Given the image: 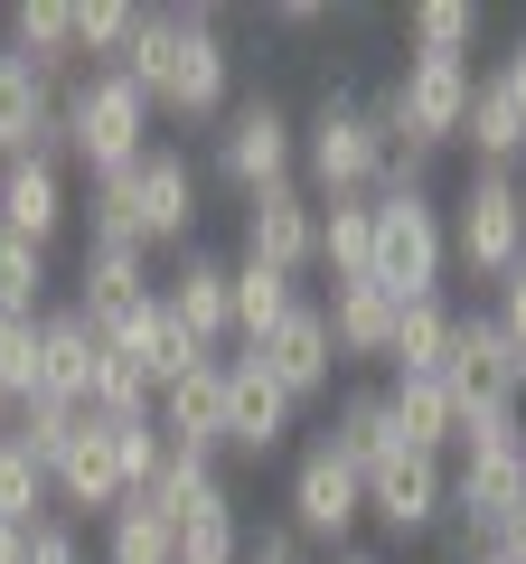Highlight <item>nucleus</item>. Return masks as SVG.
Here are the masks:
<instances>
[{"instance_id":"4","label":"nucleus","mask_w":526,"mask_h":564,"mask_svg":"<svg viewBox=\"0 0 526 564\" xmlns=\"http://www.w3.org/2000/svg\"><path fill=\"white\" fill-rule=\"evenodd\" d=\"M376 292H395V302H432L442 292V273H451V217L432 207V188H414V180H385L376 198Z\"/></svg>"},{"instance_id":"13","label":"nucleus","mask_w":526,"mask_h":564,"mask_svg":"<svg viewBox=\"0 0 526 564\" xmlns=\"http://www.w3.org/2000/svg\"><path fill=\"white\" fill-rule=\"evenodd\" d=\"M0 161H66L57 141V85L0 39Z\"/></svg>"},{"instance_id":"41","label":"nucleus","mask_w":526,"mask_h":564,"mask_svg":"<svg viewBox=\"0 0 526 564\" xmlns=\"http://www.w3.org/2000/svg\"><path fill=\"white\" fill-rule=\"evenodd\" d=\"M489 321H498L507 339L526 348V263H517V273H507V282H489Z\"/></svg>"},{"instance_id":"48","label":"nucleus","mask_w":526,"mask_h":564,"mask_svg":"<svg viewBox=\"0 0 526 564\" xmlns=\"http://www.w3.org/2000/svg\"><path fill=\"white\" fill-rule=\"evenodd\" d=\"M517 414H526V395H517Z\"/></svg>"},{"instance_id":"5","label":"nucleus","mask_w":526,"mask_h":564,"mask_svg":"<svg viewBox=\"0 0 526 564\" xmlns=\"http://www.w3.org/2000/svg\"><path fill=\"white\" fill-rule=\"evenodd\" d=\"M442 217H451V263H461V273L507 282V273L526 263V198H517V180H507V170H480V180H470Z\"/></svg>"},{"instance_id":"14","label":"nucleus","mask_w":526,"mask_h":564,"mask_svg":"<svg viewBox=\"0 0 526 564\" xmlns=\"http://www.w3.org/2000/svg\"><path fill=\"white\" fill-rule=\"evenodd\" d=\"M161 311L207 348V358H217V348L235 339V263H217V254H198V245H188V254L161 273Z\"/></svg>"},{"instance_id":"12","label":"nucleus","mask_w":526,"mask_h":564,"mask_svg":"<svg viewBox=\"0 0 526 564\" xmlns=\"http://www.w3.org/2000/svg\"><path fill=\"white\" fill-rule=\"evenodd\" d=\"M292 414H302V404L283 395V377H273L254 348H235V358H226V452L273 462V452L292 443Z\"/></svg>"},{"instance_id":"47","label":"nucleus","mask_w":526,"mask_h":564,"mask_svg":"<svg viewBox=\"0 0 526 564\" xmlns=\"http://www.w3.org/2000/svg\"><path fill=\"white\" fill-rule=\"evenodd\" d=\"M480 564H507V555H480Z\"/></svg>"},{"instance_id":"26","label":"nucleus","mask_w":526,"mask_h":564,"mask_svg":"<svg viewBox=\"0 0 526 564\" xmlns=\"http://www.w3.org/2000/svg\"><path fill=\"white\" fill-rule=\"evenodd\" d=\"M244 555V518H235V489L207 480L198 499L179 508V564H235Z\"/></svg>"},{"instance_id":"21","label":"nucleus","mask_w":526,"mask_h":564,"mask_svg":"<svg viewBox=\"0 0 526 564\" xmlns=\"http://www.w3.org/2000/svg\"><path fill=\"white\" fill-rule=\"evenodd\" d=\"M385 404H395V433H405L414 452H432V462L461 452V395H451L442 377H395V386H385Z\"/></svg>"},{"instance_id":"39","label":"nucleus","mask_w":526,"mask_h":564,"mask_svg":"<svg viewBox=\"0 0 526 564\" xmlns=\"http://www.w3.org/2000/svg\"><path fill=\"white\" fill-rule=\"evenodd\" d=\"M29 564H95V555H85V527L47 508V518L29 527Z\"/></svg>"},{"instance_id":"44","label":"nucleus","mask_w":526,"mask_h":564,"mask_svg":"<svg viewBox=\"0 0 526 564\" xmlns=\"http://www.w3.org/2000/svg\"><path fill=\"white\" fill-rule=\"evenodd\" d=\"M10 433H20V404H10V395H0V443H10Z\"/></svg>"},{"instance_id":"10","label":"nucleus","mask_w":526,"mask_h":564,"mask_svg":"<svg viewBox=\"0 0 526 564\" xmlns=\"http://www.w3.org/2000/svg\"><path fill=\"white\" fill-rule=\"evenodd\" d=\"M122 188H132V217H142V245H198V198H207V180H198V161L188 151H161L151 141V161H132L122 170Z\"/></svg>"},{"instance_id":"43","label":"nucleus","mask_w":526,"mask_h":564,"mask_svg":"<svg viewBox=\"0 0 526 564\" xmlns=\"http://www.w3.org/2000/svg\"><path fill=\"white\" fill-rule=\"evenodd\" d=\"M0 564H29V527H0Z\"/></svg>"},{"instance_id":"35","label":"nucleus","mask_w":526,"mask_h":564,"mask_svg":"<svg viewBox=\"0 0 526 564\" xmlns=\"http://www.w3.org/2000/svg\"><path fill=\"white\" fill-rule=\"evenodd\" d=\"M47 508H57L47 499V470L29 462L20 443H0V527H39Z\"/></svg>"},{"instance_id":"11","label":"nucleus","mask_w":526,"mask_h":564,"mask_svg":"<svg viewBox=\"0 0 526 564\" xmlns=\"http://www.w3.org/2000/svg\"><path fill=\"white\" fill-rule=\"evenodd\" d=\"M244 263H273V273H320V198H310L302 180L263 188V198H244Z\"/></svg>"},{"instance_id":"16","label":"nucleus","mask_w":526,"mask_h":564,"mask_svg":"<svg viewBox=\"0 0 526 564\" xmlns=\"http://www.w3.org/2000/svg\"><path fill=\"white\" fill-rule=\"evenodd\" d=\"M254 358L273 367V377H283V395H292V404L339 395V367H348V358H339V339H329V311H320V302H302L283 329H273V339L254 348Z\"/></svg>"},{"instance_id":"24","label":"nucleus","mask_w":526,"mask_h":564,"mask_svg":"<svg viewBox=\"0 0 526 564\" xmlns=\"http://www.w3.org/2000/svg\"><path fill=\"white\" fill-rule=\"evenodd\" d=\"M161 282H151V254H113V245H85V263H76V311L85 321H113V311H132V302H151Z\"/></svg>"},{"instance_id":"1","label":"nucleus","mask_w":526,"mask_h":564,"mask_svg":"<svg viewBox=\"0 0 526 564\" xmlns=\"http://www.w3.org/2000/svg\"><path fill=\"white\" fill-rule=\"evenodd\" d=\"M122 76L151 95L161 122H226L235 113V57L207 10H142V39L122 47Z\"/></svg>"},{"instance_id":"7","label":"nucleus","mask_w":526,"mask_h":564,"mask_svg":"<svg viewBox=\"0 0 526 564\" xmlns=\"http://www.w3.org/2000/svg\"><path fill=\"white\" fill-rule=\"evenodd\" d=\"M283 508H292L283 527H292L302 545H339V555H348V536L366 527V480H358L329 443H310L302 462H292V480H283Z\"/></svg>"},{"instance_id":"38","label":"nucleus","mask_w":526,"mask_h":564,"mask_svg":"<svg viewBox=\"0 0 526 564\" xmlns=\"http://www.w3.org/2000/svg\"><path fill=\"white\" fill-rule=\"evenodd\" d=\"M0 395L10 404L39 395V321H10V311H0Z\"/></svg>"},{"instance_id":"18","label":"nucleus","mask_w":526,"mask_h":564,"mask_svg":"<svg viewBox=\"0 0 526 564\" xmlns=\"http://www.w3.org/2000/svg\"><path fill=\"white\" fill-rule=\"evenodd\" d=\"M151 414H161V433H169L179 452H207V462H217V452H226V358H207V367H188V377H169Z\"/></svg>"},{"instance_id":"25","label":"nucleus","mask_w":526,"mask_h":564,"mask_svg":"<svg viewBox=\"0 0 526 564\" xmlns=\"http://www.w3.org/2000/svg\"><path fill=\"white\" fill-rule=\"evenodd\" d=\"M320 273L329 282L376 273V207L366 198H320Z\"/></svg>"},{"instance_id":"36","label":"nucleus","mask_w":526,"mask_h":564,"mask_svg":"<svg viewBox=\"0 0 526 564\" xmlns=\"http://www.w3.org/2000/svg\"><path fill=\"white\" fill-rule=\"evenodd\" d=\"M85 245L151 254V245H142V217H132V188H122V180H95V198H85Z\"/></svg>"},{"instance_id":"3","label":"nucleus","mask_w":526,"mask_h":564,"mask_svg":"<svg viewBox=\"0 0 526 564\" xmlns=\"http://www.w3.org/2000/svg\"><path fill=\"white\" fill-rule=\"evenodd\" d=\"M385 180H395V151H385L376 104H358V95L329 85L320 113L302 122V188L310 198H376Z\"/></svg>"},{"instance_id":"9","label":"nucleus","mask_w":526,"mask_h":564,"mask_svg":"<svg viewBox=\"0 0 526 564\" xmlns=\"http://www.w3.org/2000/svg\"><path fill=\"white\" fill-rule=\"evenodd\" d=\"M366 518L385 527V536H432V527L451 518V462H432V452H385L376 470H366Z\"/></svg>"},{"instance_id":"15","label":"nucleus","mask_w":526,"mask_h":564,"mask_svg":"<svg viewBox=\"0 0 526 564\" xmlns=\"http://www.w3.org/2000/svg\"><path fill=\"white\" fill-rule=\"evenodd\" d=\"M47 499H57V518H76V527H103L132 489H122V462H113V433H103L95 414H85V433L66 443V462L47 470Z\"/></svg>"},{"instance_id":"19","label":"nucleus","mask_w":526,"mask_h":564,"mask_svg":"<svg viewBox=\"0 0 526 564\" xmlns=\"http://www.w3.org/2000/svg\"><path fill=\"white\" fill-rule=\"evenodd\" d=\"M95 358H103L95 321H85L76 302H47V311H39V395L85 404V395H95Z\"/></svg>"},{"instance_id":"37","label":"nucleus","mask_w":526,"mask_h":564,"mask_svg":"<svg viewBox=\"0 0 526 564\" xmlns=\"http://www.w3.org/2000/svg\"><path fill=\"white\" fill-rule=\"evenodd\" d=\"M103 433H113L122 489H151V480H161V462H169V433H161V414H142V423H103Z\"/></svg>"},{"instance_id":"29","label":"nucleus","mask_w":526,"mask_h":564,"mask_svg":"<svg viewBox=\"0 0 526 564\" xmlns=\"http://www.w3.org/2000/svg\"><path fill=\"white\" fill-rule=\"evenodd\" d=\"M95 564H179V527H169L151 499H122L113 518H103Z\"/></svg>"},{"instance_id":"20","label":"nucleus","mask_w":526,"mask_h":564,"mask_svg":"<svg viewBox=\"0 0 526 564\" xmlns=\"http://www.w3.org/2000/svg\"><path fill=\"white\" fill-rule=\"evenodd\" d=\"M320 443L339 452V462L358 470V480L385 462V452H405V433H395V404H385V386H348V395L329 404V433H320Z\"/></svg>"},{"instance_id":"6","label":"nucleus","mask_w":526,"mask_h":564,"mask_svg":"<svg viewBox=\"0 0 526 564\" xmlns=\"http://www.w3.org/2000/svg\"><path fill=\"white\" fill-rule=\"evenodd\" d=\"M217 180L235 188V198H263V188L302 180V122L273 95H244L235 113L217 122Z\"/></svg>"},{"instance_id":"32","label":"nucleus","mask_w":526,"mask_h":564,"mask_svg":"<svg viewBox=\"0 0 526 564\" xmlns=\"http://www.w3.org/2000/svg\"><path fill=\"white\" fill-rule=\"evenodd\" d=\"M76 433H85V404H66V395H29V404H20V433H10V443H20L39 470H57Z\"/></svg>"},{"instance_id":"33","label":"nucleus","mask_w":526,"mask_h":564,"mask_svg":"<svg viewBox=\"0 0 526 564\" xmlns=\"http://www.w3.org/2000/svg\"><path fill=\"white\" fill-rule=\"evenodd\" d=\"M405 39L424 47V57H470V47H480V10H470V0H414Z\"/></svg>"},{"instance_id":"23","label":"nucleus","mask_w":526,"mask_h":564,"mask_svg":"<svg viewBox=\"0 0 526 564\" xmlns=\"http://www.w3.org/2000/svg\"><path fill=\"white\" fill-rule=\"evenodd\" d=\"M329 339H339V358H385L395 348V292H376V282H329Z\"/></svg>"},{"instance_id":"46","label":"nucleus","mask_w":526,"mask_h":564,"mask_svg":"<svg viewBox=\"0 0 526 564\" xmlns=\"http://www.w3.org/2000/svg\"><path fill=\"white\" fill-rule=\"evenodd\" d=\"M517 198H526V170H517Z\"/></svg>"},{"instance_id":"27","label":"nucleus","mask_w":526,"mask_h":564,"mask_svg":"<svg viewBox=\"0 0 526 564\" xmlns=\"http://www.w3.org/2000/svg\"><path fill=\"white\" fill-rule=\"evenodd\" d=\"M292 311H302V282L273 273V263H244V254H235V348H263Z\"/></svg>"},{"instance_id":"17","label":"nucleus","mask_w":526,"mask_h":564,"mask_svg":"<svg viewBox=\"0 0 526 564\" xmlns=\"http://www.w3.org/2000/svg\"><path fill=\"white\" fill-rule=\"evenodd\" d=\"M76 198H66V170L57 161H0V236L20 245H57Z\"/></svg>"},{"instance_id":"45","label":"nucleus","mask_w":526,"mask_h":564,"mask_svg":"<svg viewBox=\"0 0 526 564\" xmlns=\"http://www.w3.org/2000/svg\"><path fill=\"white\" fill-rule=\"evenodd\" d=\"M339 564H385V555H358V545H348V555H339Z\"/></svg>"},{"instance_id":"42","label":"nucleus","mask_w":526,"mask_h":564,"mask_svg":"<svg viewBox=\"0 0 526 564\" xmlns=\"http://www.w3.org/2000/svg\"><path fill=\"white\" fill-rule=\"evenodd\" d=\"M489 85H498V95H507V113H517V122H526V39H517V47H507V57H498V66H489Z\"/></svg>"},{"instance_id":"31","label":"nucleus","mask_w":526,"mask_h":564,"mask_svg":"<svg viewBox=\"0 0 526 564\" xmlns=\"http://www.w3.org/2000/svg\"><path fill=\"white\" fill-rule=\"evenodd\" d=\"M76 10V57L85 66H122V47L142 39V10L132 0H66Z\"/></svg>"},{"instance_id":"34","label":"nucleus","mask_w":526,"mask_h":564,"mask_svg":"<svg viewBox=\"0 0 526 564\" xmlns=\"http://www.w3.org/2000/svg\"><path fill=\"white\" fill-rule=\"evenodd\" d=\"M47 245H20V236H0V311L10 321H39L47 311Z\"/></svg>"},{"instance_id":"28","label":"nucleus","mask_w":526,"mask_h":564,"mask_svg":"<svg viewBox=\"0 0 526 564\" xmlns=\"http://www.w3.org/2000/svg\"><path fill=\"white\" fill-rule=\"evenodd\" d=\"M451 321H461V311H451L442 292H432V302H405V311H395V348H385V367H395V377H442Z\"/></svg>"},{"instance_id":"8","label":"nucleus","mask_w":526,"mask_h":564,"mask_svg":"<svg viewBox=\"0 0 526 564\" xmlns=\"http://www.w3.org/2000/svg\"><path fill=\"white\" fill-rule=\"evenodd\" d=\"M442 386L461 395V414H480V404H517V395H526V348L507 339L489 311H461V321H451Z\"/></svg>"},{"instance_id":"2","label":"nucleus","mask_w":526,"mask_h":564,"mask_svg":"<svg viewBox=\"0 0 526 564\" xmlns=\"http://www.w3.org/2000/svg\"><path fill=\"white\" fill-rule=\"evenodd\" d=\"M151 95L122 66H85L76 85L57 95V141H66V161H85L95 180H122L132 161H151Z\"/></svg>"},{"instance_id":"22","label":"nucleus","mask_w":526,"mask_h":564,"mask_svg":"<svg viewBox=\"0 0 526 564\" xmlns=\"http://www.w3.org/2000/svg\"><path fill=\"white\" fill-rule=\"evenodd\" d=\"M10 47H20L57 95L85 76V57H76V10H66V0H20V10H10Z\"/></svg>"},{"instance_id":"40","label":"nucleus","mask_w":526,"mask_h":564,"mask_svg":"<svg viewBox=\"0 0 526 564\" xmlns=\"http://www.w3.org/2000/svg\"><path fill=\"white\" fill-rule=\"evenodd\" d=\"M235 564H310V545L292 527H244V555Z\"/></svg>"},{"instance_id":"30","label":"nucleus","mask_w":526,"mask_h":564,"mask_svg":"<svg viewBox=\"0 0 526 564\" xmlns=\"http://www.w3.org/2000/svg\"><path fill=\"white\" fill-rule=\"evenodd\" d=\"M461 141L480 151V170H507V161H526V122L507 113V95L480 76V95H470V122H461Z\"/></svg>"}]
</instances>
